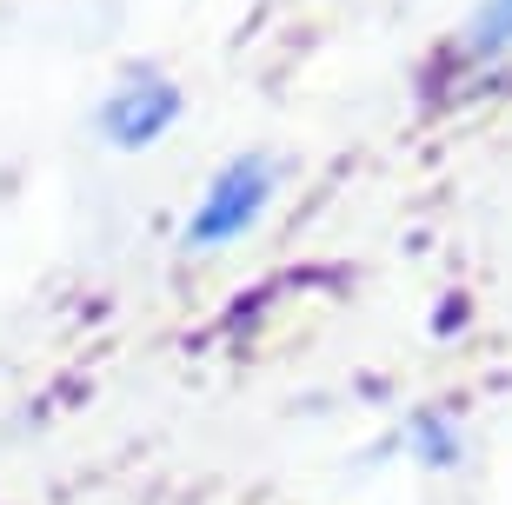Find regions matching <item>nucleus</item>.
Returning <instances> with one entry per match:
<instances>
[{
    "label": "nucleus",
    "mask_w": 512,
    "mask_h": 505,
    "mask_svg": "<svg viewBox=\"0 0 512 505\" xmlns=\"http://www.w3.org/2000/svg\"><path fill=\"white\" fill-rule=\"evenodd\" d=\"M273 187H280V160H273V153H240V160H227V167L207 180L200 206H193L187 253H220V246H233L240 233H253L260 213L273 206Z\"/></svg>",
    "instance_id": "obj_1"
},
{
    "label": "nucleus",
    "mask_w": 512,
    "mask_h": 505,
    "mask_svg": "<svg viewBox=\"0 0 512 505\" xmlns=\"http://www.w3.org/2000/svg\"><path fill=\"white\" fill-rule=\"evenodd\" d=\"M173 120H180V87H173L167 74H153V67H133L114 94H107V107H100L107 147H127V153L153 147Z\"/></svg>",
    "instance_id": "obj_2"
},
{
    "label": "nucleus",
    "mask_w": 512,
    "mask_h": 505,
    "mask_svg": "<svg viewBox=\"0 0 512 505\" xmlns=\"http://www.w3.org/2000/svg\"><path fill=\"white\" fill-rule=\"evenodd\" d=\"M406 446H413V459L419 466H433V472H453L459 466V419L446 406H426V412H413L406 419Z\"/></svg>",
    "instance_id": "obj_3"
},
{
    "label": "nucleus",
    "mask_w": 512,
    "mask_h": 505,
    "mask_svg": "<svg viewBox=\"0 0 512 505\" xmlns=\"http://www.w3.org/2000/svg\"><path fill=\"white\" fill-rule=\"evenodd\" d=\"M512 47V0H486L473 14V27H466V54L473 60H493Z\"/></svg>",
    "instance_id": "obj_4"
}]
</instances>
